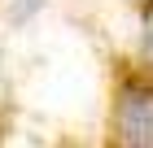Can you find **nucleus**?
Masks as SVG:
<instances>
[{
    "label": "nucleus",
    "mask_w": 153,
    "mask_h": 148,
    "mask_svg": "<svg viewBox=\"0 0 153 148\" xmlns=\"http://www.w3.org/2000/svg\"><path fill=\"white\" fill-rule=\"evenodd\" d=\"M123 144L127 148H153V91H136L123 100Z\"/></svg>",
    "instance_id": "1"
}]
</instances>
